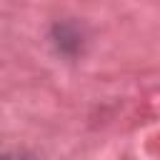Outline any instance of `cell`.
Returning <instances> with one entry per match:
<instances>
[{
  "label": "cell",
  "mask_w": 160,
  "mask_h": 160,
  "mask_svg": "<svg viewBox=\"0 0 160 160\" xmlns=\"http://www.w3.org/2000/svg\"><path fill=\"white\" fill-rule=\"evenodd\" d=\"M0 160H25V158H18V155H2Z\"/></svg>",
  "instance_id": "obj_1"
}]
</instances>
